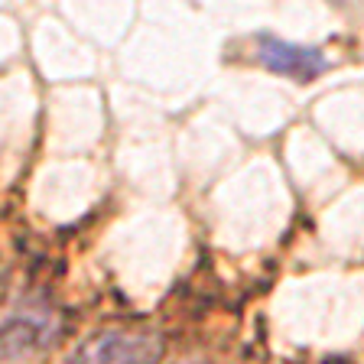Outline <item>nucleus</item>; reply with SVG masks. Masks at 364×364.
<instances>
[{
	"instance_id": "nucleus-2",
	"label": "nucleus",
	"mask_w": 364,
	"mask_h": 364,
	"mask_svg": "<svg viewBox=\"0 0 364 364\" xmlns=\"http://www.w3.org/2000/svg\"><path fill=\"white\" fill-rule=\"evenodd\" d=\"M257 62L277 75H287L293 82H312L328 68L326 55L312 46L287 43L277 36H257Z\"/></svg>"
},
{
	"instance_id": "nucleus-1",
	"label": "nucleus",
	"mask_w": 364,
	"mask_h": 364,
	"mask_svg": "<svg viewBox=\"0 0 364 364\" xmlns=\"http://www.w3.org/2000/svg\"><path fill=\"white\" fill-rule=\"evenodd\" d=\"M166 341L156 332H101L72 355V364H159Z\"/></svg>"
},
{
	"instance_id": "nucleus-3",
	"label": "nucleus",
	"mask_w": 364,
	"mask_h": 364,
	"mask_svg": "<svg viewBox=\"0 0 364 364\" xmlns=\"http://www.w3.org/2000/svg\"><path fill=\"white\" fill-rule=\"evenodd\" d=\"M53 335L55 326L46 316H36V312L7 318L0 326V361H20V358L36 355Z\"/></svg>"
}]
</instances>
